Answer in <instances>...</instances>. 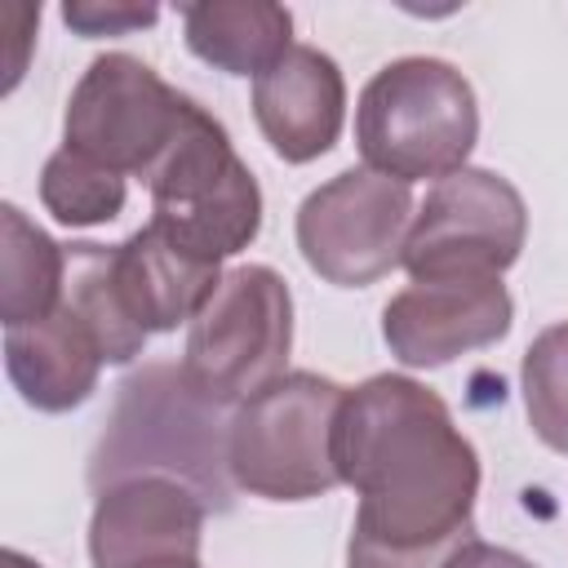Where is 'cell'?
Wrapping results in <instances>:
<instances>
[{
  "instance_id": "obj_1",
  "label": "cell",
  "mask_w": 568,
  "mask_h": 568,
  "mask_svg": "<svg viewBox=\"0 0 568 568\" xmlns=\"http://www.w3.org/2000/svg\"><path fill=\"white\" fill-rule=\"evenodd\" d=\"M333 462L359 497L346 568H444L475 537L479 457L430 386L377 373L346 390Z\"/></svg>"
},
{
  "instance_id": "obj_2",
  "label": "cell",
  "mask_w": 568,
  "mask_h": 568,
  "mask_svg": "<svg viewBox=\"0 0 568 568\" xmlns=\"http://www.w3.org/2000/svg\"><path fill=\"white\" fill-rule=\"evenodd\" d=\"M479 142L470 80L444 58L386 62L355 102V146L364 169L395 182H444L466 169Z\"/></svg>"
},
{
  "instance_id": "obj_3",
  "label": "cell",
  "mask_w": 568,
  "mask_h": 568,
  "mask_svg": "<svg viewBox=\"0 0 568 568\" xmlns=\"http://www.w3.org/2000/svg\"><path fill=\"white\" fill-rule=\"evenodd\" d=\"M89 475L93 488L133 475H173L217 510L231 506L235 488L226 470V430H217L213 404H204L182 368L169 364H151L120 386Z\"/></svg>"
},
{
  "instance_id": "obj_4",
  "label": "cell",
  "mask_w": 568,
  "mask_h": 568,
  "mask_svg": "<svg viewBox=\"0 0 568 568\" xmlns=\"http://www.w3.org/2000/svg\"><path fill=\"white\" fill-rule=\"evenodd\" d=\"M346 386L320 373H284L262 386L226 422L231 484L266 501H311L337 488L333 426Z\"/></svg>"
},
{
  "instance_id": "obj_5",
  "label": "cell",
  "mask_w": 568,
  "mask_h": 568,
  "mask_svg": "<svg viewBox=\"0 0 568 568\" xmlns=\"http://www.w3.org/2000/svg\"><path fill=\"white\" fill-rule=\"evenodd\" d=\"M151 226L204 262L235 257L262 231V186L226 129L195 102L178 142L146 178Z\"/></svg>"
},
{
  "instance_id": "obj_6",
  "label": "cell",
  "mask_w": 568,
  "mask_h": 568,
  "mask_svg": "<svg viewBox=\"0 0 568 568\" xmlns=\"http://www.w3.org/2000/svg\"><path fill=\"white\" fill-rule=\"evenodd\" d=\"M293 351V293L271 266H235L222 275L213 297L186 324L182 377L213 404H244L262 386L284 377Z\"/></svg>"
},
{
  "instance_id": "obj_7",
  "label": "cell",
  "mask_w": 568,
  "mask_h": 568,
  "mask_svg": "<svg viewBox=\"0 0 568 568\" xmlns=\"http://www.w3.org/2000/svg\"><path fill=\"white\" fill-rule=\"evenodd\" d=\"M195 98L164 84L133 53H102L84 67L62 115V146L120 173L151 178L178 142Z\"/></svg>"
},
{
  "instance_id": "obj_8",
  "label": "cell",
  "mask_w": 568,
  "mask_h": 568,
  "mask_svg": "<svg viewBox=\"0 0 568 568\" xmlns=\"http://www.w3.org/2000/svg\"><path fill=\"white\" fill-rule=\"evenodd\" d=\"M528 235L524 195L493 169H457L417 204L404 271L422 280H493L519 262Z\"/></svg>"
},
{
  "instance_id": "obj_9",
  "label": "cell",
  "mask_w": 568,
  "mask_h": 568,
  "mask_svg": "<svg viewBox=\"0 0 568 568\" xmlns=\"http://www.w3.org/2000/svg\"><path fill=\"white\" fill-rule=\"evenodd\" d=\"M413 217L417 204L408 182L382 178L359 164L328 178L302 200L297 248L320 280L337 288H364L404 266Z\"/></svg>"
},
{
  "instance_id": "obj_10",
  "label": "cell",
  "mask_w": 568,
  "mask_h": 568,
  "mask_svg": "<svg viewBox=\"0 0 568 568\" xmlns=\"http://www.w3.org/2000/svg\"><path fill=\"white\" fill-rule=\"evenodd\" d=\"M515 302L493 280H422L382 311V342L404 368H439L466 351H484L510 333Z\"/></svg>"
},
{
  "instance_id": "obj_11",
  "label": "cell",
  "mask_w": 568,
  "mask_h": 568,
  "mask_svg": "<svg viewBox=\"0 0 568 568\" xmlns=\"http://www.w3.org/2000/svg\"><path fill=\"white\" fill-rule=\"evenodd\" d=\"M204 497L173 475H133L98 488L89 519L93 568H146L164 559H200Z\"/></svg>"
},
{
  "instance_id": "obj_12",
  "label": "cell",
  "mask_w": 568,
  "mask_h": 568,
  "mask_svg": "<svg viewBox=\"0 0 568 568\" xmlns=\"http://www.w3.org/2000/svg\"><path fill=\"white\" fill-rule=\"evenodd\" d=\"M253 120L284 164H311L328 155L346 120L342 67L315 44H293L253 80Z\"/></svg>"
},
{
  "instance_id": "obj_13",
  "label": "cell",
  "mask_w": 568,
  "mask_h": 568,
  "mask_svg": "<svg viewBox=\"0 0 568 568\" xmlns=\"http://www.w3.org/2000/svg\"><path fill=\"white\" fill-rule=\"evenodd\" d=\"M106 271L120 306L142 333H173L191 324L222 284V262L191 257L151 222L124 244H106Z\"/></svg>"
},
{
  "instance_id": "obj_14",
  "label": "cell",
  "mask_w": 568,
  "mask_h": 568,
  "mask_svg": "<svg viewBox=\"0 0 568 568\" xmlns=\"http://www.w3.org/2000/svg\"><path fill=\"white\" fill-rule=\"evenodd\" d=\"M102 351L89 324L58 306L49 320L4 328V373L13 390L40 413H71L98 390Z\"/></svg>"
},
{
  "instance_id": "obj_15",
  "label": "cell",
  "mask_w": 568,
  "mask_h": 568,
  "mask_svg": "<svg viewBox=\"0 0 568 568\" xmlns=\"http://www.w3.org/2000/svg\"><path fill=\"white\" fill-rule=\"evenodd\" d=\"M182 36L200 62L257 80L293 49V13L271 0H200L182 4Z\"/></svg>"
},
{
  "instance_id": "obj_16",
  "label": "cell",
  "mask_w": 568,
  "mask_h": 568,
  "mask_svg": "<svg viewBox=\"0 0 568 568\" xmlns=\"http://www.w3.org/2000/svg\"><path fill=\"white\" fill-rule=\"evenodd\" d=\"M4 248H0V320L4 328L49 320L62 306L67 288V248L53 244L18 204L0 209Z\"/></svg>"
},
{
  "instance_id": "obj_17",
  "label": "cell",
  "mask_w": 568,
  "mask_h": 568,
  "mask_svg": "<svg viewBox=\"0 0 568 568\" xmlns=\"http://www.w3.org/2000/svg\"><path fill=\"white\" fill-rule=\"evenodd\" d=\"M62 306H71L89 324V333H93V342H98L106 364L138 359L146 337H151L129 320V311L115 297V284H111V271H106V244H71L67 248Z\"/></svg>"
},
{
  "instance_id": "obj_18",
  "label": "cell",
  "mask_w": 568,
  "mask_h": 568,
  "mask_svg": "<svg viewBox=\"0 0 568 568\" xmlns=\"http://www.w3.org/2000/svg\"><path fill=\"white\" fill-rule=\"evenodd\" d=\"M124 195H129V186H124L120 173L67 151V146H58L40 169V204L62 226L111 222V217H120Z\"/></svg>"
},
{
  "instance_id": "obj_19",
  "label": "cell",
  "mask_w": 568,
  "mask_h": 568,
  "mask_svg": "<svg viewBox=\"0 0 568 568\" xmlns=\"http://www.w3.org/2000/svg\"><path fill=\"white\" fill-rule=\"evenodd\" d=\"M519 386L532 435L568 457V320L532 337L519 364Z\"/></svg>"
},
{
  "instance_id": "obj_20",
  "label": "cell",
  "mask_w": 568,
  "mask_h": 568,
  "mask_svg": "<svg viewBox=\"0 0 568 568\" xmlns=\"http://www.w3.org/2000/svg\"><path fill=\"white\" fill-rule=\"evenodd\" d=\"M160 18L155 4H124V0H71L62 4V22L80 36H124L133 27H151Z\"/></svg>"
},
{
  "instance_id": "obj_21",
  "label": "cell",
  "mask_w": 568,
  "mask_h": 568,
  "mask_svg": "<svg viewBox=\"0 0 568 568\" xmlns=\"http://www.w3.org/2000/svg\"><path fill=\"white\" fill-rule=\"evenodd\" d=\"M444 568H537V564H528L524 555H515V550H506V546H493V541L466 537V541L448 555V564H444Z\"/></svg>"
},
{
  "instance_id": "obj_22",
  "label": "cell",
  "mask_w": 568,
  "mask_h": 568,
  "mask_svg": "<svg viewBox=\"0 0 568 568\" xmlns=\"http://www.w3.org/2000/svg\"><path fill=\"white\" fill-rule=\"evenodd\" d=\"M4 568H40V564H31V559L18 555V550H4Z\"/></svg>"
},
{
  "instance_id": "obj_23",
  "label": "cell",
  "mask_w": 568,
  "mask_h": 568,
  "mask_svg": "<svg viewBox=\"0 0 568 568\" xmlns=\"http://www.w3.org/2000/svg\"><path fill=\"white\" fill-rule=\"evenodd\" d=\"M146 568H200V559H164V564H146Z\"/></svg>"
}]
</instances>
